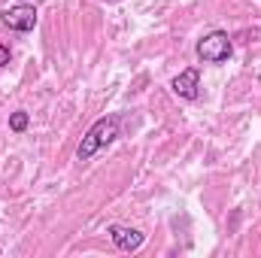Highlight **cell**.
Instances as JSON below:
<instances>
[{"instance_id":"7a4b0ae2","label":"cell","mask_w":261,"mask_h":258,"mask_svg":"<svg viewBox=\"0 0 261 258\" xmlns=\"http://www.w3.org/2000/svg\"><path fill=\"white\" fill-rule=\"evenodd\" d=\"M195 52L203 64H225V61L234 55V46H231L228 31H210L206 37L197 40Z\"/></svg>"},{"instance_id":"6da1fadb","label":"cell","mask_w":261,"mask_h":258,"mask_svg":"<svg viewBox=\"0 0 261 258\" xmlns=\"http://www.w3.org/2000/svg\"><path fill=\"white\" fill-rule=\"evenodd\" d=\"M119 134H122V116H119V113H110V116L97 119L91 128L82 134V140H79V146H76V158H79V161H91L100 149L113 146V143L119 140Z\"/></svg>"},{"instance_id":"9c48e42d","label":"cell","mask_w":261,"mask_h":258,"mask_svg":"<svg viewBox=\"0 0 261 258\" xmlns=\"http://www.w3.org/2000/svg\"><path fill=\"white\" fill-rule=\"evenodd\" d=\"M110 3H116V0H110Z\"/></svg>"},{"instance_id":"277c9868","label":"cell","mask_w":261,"mask_h":258,"mask_svg":"<svg viewBox=\"0 0 261 258\" xmlns=\"http://www.w3.org/2000/svg\"><path fill=\"white\" fill-rule=\"evenodd\" d=\"M107 234H110L113 246L122 249V252H137V249L146 243V234L137 231V228H128V225H110Z\"/></svg>"},{"instance_id":"8992f818","label":"cell","mask_w":261,"mask_h":258,"mask_svg":"<svg viewBox=\"0 0 261 258\" xmlns=\"http://www.w3.org/2000/svg\"><path fill=\"white\" fill-rule=\"evenodd\" d=\"M28 125H31V116H28L24 110H15V113L9 116V131L21 134V131H28Z\"/></svg>"},{"instance_id":"ba28073f","label":"cell","mask_w":261,"mask_h":258,"mask_svg":"<svg viewBox=\"0 0 261 258\" xmlns=\"http://www.w3.org/2000/svg\"><path fill=\"white\" fill-rule=\"evenodd\" d=\"M18 3H28V0H18Z\"/></svg>"},{"instance_id":"52a82bcc","label":"cell","mask_w":261,"mask_h":258,"mask_svg":"<svg viewBox=\"0 0 261 258\" xmlns=\"http://www.w3.org/2000/svg\"><path fill=\"white\" fill-rule=\"evenodd\" d=\"M6 64H9V49L0 43V67H6Z\"/></svg>"},{"instance_id":"3957f363","label":"cell","mask_w":261,"mask_h":258,"mask_svg":"<svg viewBox=\"0 0 261 258\" xmlns=\"http://www.w3.org/2000/svg\"><path fill=\"white\" fill-rule=\"evenodd\" d=\"M0 21H3L9 31L28 34V31H34V24H37V9H34L31 3H15V6H6V9L0 12Z\"/></svg>"},{"instance_id":"5b68a950","label":"cell","mask_w":261,"mask_h":258,"mask_svg":"<svg viewBox=\"0 0 261 258\" xmlns=\"http://www.w3.org/2000/svg\"><path fill=\"white\" fill-rule=\"evenodd\" d=\"M173 94L182 97V100H197L200 97V70L197 67H186L173 82H170Z\"/></svg>"}]
</instances>
